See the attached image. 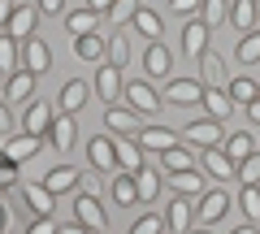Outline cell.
I'll return each instance as SVG.
<instances>
[{"label": "cell", "mask_w": 260, "mask_h": 234, "mask_svg": "<svg viewBox=\"0 0 260 234\" xmlns=\"http://www.w3.org/2000/svg\"><path fill=\"white\" fill-rule=\"evenodd\" d=\"M256 5H260V0H256Z\"/></svg>", "instance_id": "cell-57"}, {"label": "cell", "mask_w": 260, "mask_h": 234, "mask_svg": "<svg viewBox=\"0 0 260 234\" xmlns=\"http://www.w3.org/2000/svg\"><path fill=\"white\" fill-rule=\"evenodd\" d=\"M56 234H91V230H87V225L78 221V225H65V230H56Z\"/></svg>", "instance_id": "cell-51"}, {"label": "cell", "mask_w": 260, "mask_h": 234, "mask_svg": "<svg viewBox=\"0 0 260 234\" xmlns=\"http://www.w3.org/2000/svg\"><path fill=\"white\" fill-rule=\"evenodd\" d=\"M126 61H130V39H126V30H117V35L109 39V65L126 70Z\"/></svg>", "instance_id": "cell-39"}, {"label": "cell", "mask_w": 260, "mask_h": 234, "mask_svg": "<svg viewBox=\"0 0 260 234\" xmlns=\"http://www.w3.org/2000/svg\"><path fill=\"white\" fill-rule=\"evenodd\" d=\"M30 95H35V74H30V70L22 65L18 74H9V78H5V104L13 109V104H26Z\"/></svg>", "instance_id": "cell-12"}, {"label": "cell", "mask_w": 260, "mask_h": 234, "mask_svg": "<svg viewBox=\"0 0 260 234\" xmlns=\"http://www.w3.org/2000/svg\"><path fill=\"white\" fill-rule=\"evenodd\" d=\"M225 91H230V100H234V104H243V109H247V104L260 95V83L243 74V78H230V87H225Z\"/></svg>", "instance_id": "cell-35"}, {"label": "cell", "mask_w": 260, "mask_h": 234, "mask_svg": "<svg viewBox=\"0 0 260 234\" xmlns=\"http://www.w3.org/2000/svg\"><path fill=\"white\" fill-rule=\"evenodd\" d=\"M87 95H91V87H87L83 78H70V83L61 87V100H56V109H61V113H70V117H74V113H78V109H83V104H87Z\"/></svg>", "instance_id": "cell-23"}, {"label": "cell", "mask_w": 260, "mask_h": 234, "mask_svg": "<svg viewBox=\"0 0 260 234\" xmlns=\"http://www.w3.org/2000/svg\"><path fill=\"white\" fill-rule=\"evenodd\" d=\"M18 130V122H13V109L5 104V95H0V135H13Z\"/></svg>", "instance_id": "cell-45"}, {"label": "cell", "mask_w": 260, "mask_h": 234, "mask_svg": "<svg viewBox=\"0 0 260 234\" xmlns=\"http://www.w3.org/2000/svg\"><path fill=\"white\" fill-rule=\"evenodd\" d=\"M5 230H9V208L0 204V234H5Z\"/></svg>", "instance_id": "cell-52"}, {"label": "cell", "mask_w": 260, "mask_h": 234, "mask_svg": "<svg viewBox=\"0 0 260 234\" xmlns=\"http://www.w3.org/2000/svg\"><path fill=\"white\" fill-rule=\"evenodd\" d=\"M0 191H5V187H0Z\"/></svg>", "instance_id": "cell-56"}, {"label": "cell", "mask_w": 260, "mask_h": 234, "mask_svg": "<svg viewBox=\"0 0 260 234\" xmlns=\"http://www.w3.org/2000/svg\"><path fill=\"white\" fill-rule=\"evenodd\" d=\"M165 104H178V109L204 104V83H200V78H174V83L165 87Z\"/></svg>", "instance_id": "cell-3"}, {"label": "cell", "mask_w": 260, "mask_h": 234, "mask_svg": "<svg viewBox=\"0 0 260 234\" xmlns=\"http://www.w3.org/2000/svg\"><path fill=\"white\" fill-rule=\"evenodd\" d=\"M35 26H39V9H30V5H18L9 18V35L18 39V44H26V39H35Z\"/></svg>", "instance_id": "cell-17"}, {"label": "cell", "mask_w": 260, "mask_h": 234, "mask_svg": "<svg viewBox=\"0 0 260 234\" xmlns=\"http://www.w3.org/2000/svg\"><path fill=\"white\" fill-rule=\"evenodd\" d=\"M191 148H217L221 143V122H213V117H195V122H186V135H182Z\"/></svg>", "instance_id": "cell-4"}, {"label": "cell", "mask_w": 260, "mask_h": 234, "mask_svg": "<svg viewBox=\"0 0 260 234\" xmlns=\"http://www.w3.org/2000/svg\"><path fill=\"white\" fill-rule=\"evenodd\" d=\"M121 91H126V83H121V70L104 61V65L95 70V95H100L104 104H117V95H121Z\"/></svg>", "instance_id": "cell-10"}, {"label": "cell", "mask_w": 260, "mask_h": 234, "mask_svg": "<svg viewBox=\"0 0 260 234\" xmlns=\"http://www.w3.org/2000/svg\"><path fill=\"white\" fill-rule=\"evenodd\" d=\"M200 18H204L208 26H221V22H230V0H204V5H200Z\"/></svg>", "instance_id": "cell-38"}, {"label": "cell", "mask_w": 260, "mask_h": 234, "mask_svg": "<svg viewBox=\"0 0 260 234\" xmlns=\"http://www.w3.org/2000/svg\"><path fill=\"white\" fill-rule=\"evenodd\" d=\"M239 208L247 213V221H260V187H243V195H239Z\"/></svg>", "instance_id": "cell-43"}, {"label": "cell", "mask_w": 260, "mask_h": 234, "mask_svg": "<svg viewBox=\"0 0 260 234\" xmlns=\"http://www.w3.org/2000/svg\"><path fill=\"white\" fill-rule=\"evenodd\" d=\"M13 9H18L13 0H0V30H9V18H13Z\"/></svg>", "instance_id": "cell-47"}, {"label": "cell", "mask_w": 260, "mask_h": 234, "mask_svg": "<svg viewBox=\"0 0 260 234\" xmlns=\"http://www.w3.org/2000/svg\"><path fill=\"white\" fill-rule=\"evenodd\" d=\"M130 26L139 30V35H143V39H148V44H156V39H160V35H165V18H160V13H156V9H148V5H143V9H139V13H135V22H130Z\"/></svg>", "instance_id": "cell-28"}, {"label": "cell", "mask_w": 260, "mask_h": 234, "mask_svg": "<svg viewBox=\"0 0 260 234\" xmlns=\"http://www.w3.org/2000/svg\"><path fill=\"white\" fill-rule=\"evenodd\" d=\"M74 56H78V61H91V65H100L104 56H109V39H100V35H83V39H74Z\"/></svg>", "instance_id": "cell-31"}, {"label": "cell", "mask_w": 260, "mask_h": 234, "mask_svg": "<svg viewBox=\"0 0 260 234\" xmlns=\"http://www.w3.org/2000/svg\"><path fill=\"white\" fill-rule=\"evenodd\" d=\"M143 70H148V78H169V70H174V52H169L165 44H148V52H143Z\"/></svg>", "instance_id": "cell-16"}, {"label": "cell", "mask_w": 260, "mask_h": 234, "mask_svg": "<svg viewBox=\"0 0 260 234\" xmlns=\"http://www.w3.org/2000/svg\"><path fill=\"white\" fill-rule=\"evenodd\" d=\"M251 152H256V139H251L247 130H239V135H230V139H225V156H230L234 165H239V160H247Z\"/></svg>", "instance_id": "cell-36"}, {"label": "cell", "mask_w": 260, "mask_h": 234, "mask_svg": "<svg viewBox=\"0 0 260 234\" xmlns=\"http://www.w3.org/2000/svg\"><path fill=\"white\" fill-rule=\"evenodd\" d=\"M204 113L213 117V122H225V117L234 113L230 91H225V87H204Z\"/></svg>", "instance_id": "cell-24"}, {"label": "cell", "mask_w": 260, "mask_h": 234, "mask_svg": "<svg viewBox=\"0 0 260 234\" xmlns=\"http://www.w3.org/2000/svg\"><path fill=\"white\" fill-rule=\"evenodd\" d=\"M35 9H39V13H61V9H65V0H39Z\"/></svg>", "instance_id": "cell-48"}, {"label": "cell", "mask_w": 260, "mask_h": 234, "mask_svg": "<svg viewBox=\"0 0 260 234\" xmlns=\"http://www.w3.org/2000/svg\"><path fill=\"white\" fill-rule=\"evenodd\" d=\"M139 113L135 109H117V104H109V113H104V130L109 135H139Z\"/></svg>", "instance_id": "cell-15"}, {"label": "cell", "mask_w": 260, "mask_h": 234, "mask_svg": "<svg viewBox=\"0 0 260 234\" xmlns=\"http://www.w3.org/2000/svg\"><path fill=\"white\" fill-rule=\"evenodd\" d=\"M87 9H95V13H100V18H104V13L113 9V0H87Z\"/></svg>", "instance_id": "cell-49"}, {"label": "cell", "mask_w": 260, "mask_h": 234, "mask_svg": "<svg viewBox=\"0 0 260 234\" xmlns=\"http://www.w3.org/2000/svg\"><path fill=\"white\" fill-rule=\"evenodd\" d=\"M225 213H230V195H225L221 187H213V191H204V195H200V208H195V225H208V230H213V225L221 221Z\"/></svg>", "instance_id": "cell-1"}, {"label": "cell", "mask_w": 260, "mask_h": 234, "mask_svg": "<svg viewBox=\"0 0 260 234\" xmlns=\"http://www.w3.org/2000/svg\"><path fill=\"white\" fill-rule=\"evenodd\" d=\"M160 165H165L169 174H182V169H195V156H191V143H178V148L160 152Z\"/></svg>", "instance_id": "cell-34"}, {"label": "cell", "mask_w": 260, "mask_h": 234, "mask_svg": "<svg viewBox=\"0 0 260 234\" xmlns=\"http://www.w3.org/2000/svg\"><path fill=\"white\" fill-rule=\"evenodd\" d=\"M243 113H247L251 122H256V126H260V95H256V100H251V104H247V109H243Z\"/></svg>", "instance_id": "cell-50"}, {"label": "cell", "mask_w": 260, "mask_h": 234, "mask_svg": "<svg viewBox=\"0 0 260 234\" xmlns=\"http://www.w3.org/2000/svg\"><path fill=\"white\" fill-rule=\"evenodd\" d=\"M52 104H44V100H30V109H26V117L18 122V130H26V135H39V139H48V130H52Z\"/></svg>", "instance_id": "cell-8"}, {"label": "cell", "mask_w": 260, "mask_h": 234, "mask_svg": "<svg viewBox=\"0 0 260 234\" xmlns=\"http://www.w3.org/2000/svg\"><path fill=\"white\" fill-rule=\"evenodd\" d=\"M121 95L130 100V109L139 113V117H156V113H160V95L152 91V83H126Z\"/></svg>", "instance_id": "cell-5"}, {"label": "cell", "mask_w": 260, "mask_h": 234, "mask_svg": "<svg viewBox=\"0 0 260 234\" xmlns=\"http://www.w3.org/2000/svg\"><path fill=\"white\" fill-rule=\"evenodd\" d=\"M139 9H143V0H113V9L104 13V18H109L113 26L121 30V26H126V22H135V13H139Z\"/></svg>", "instance_id": "cell-37"}, {"label": "cell", "mask_w": 260, "mask_h": 234, "mask_svg": "<svg viewBox=\"0 0 260 234\" xmlns=\"http://www.w3.org/2000/svg\"><path fill=\"white\" fill-rule=\"evenodd\" d=\"M87 152H91V165L95 169H117V139H109V135H95L91 143H87Z\"/></svg>", "instance_id": "cell-21"}, {"label": "cell", "mask_w": 260, "mask_h": 234, "mask_svg": "<svg viewBox=\"0 0 260 234\" xmlns=\"http://www.w3.org/2000/svg\"><path fill=\"white\" fill-rule=\"evenodd\" d=\"M109 195H113V204L117 208H130V204H139V187H135V174H113V182H109Z\"/></svg>", "instance_id": "cell-22"}, {"label": "cell", "mask_w": 260, "mask_h": 234, "mask_svg": "<svg viewBox=\"0 0 260 234\" xmlns=\"http://www.w3.org/2000/svg\"><path fill=\"white\" fill-rule=\"evenodd\" d=\"M74 221H83L87 230H104L109 217H104V204L91 195V191H78V195H74Z\"/></svg>", "instance_id": "cell-6"}, {"label": "cell", "mask_w": 260, "mask_h": 234, "mask_svg": "<svg viewBox=\"0 0 260 234\" xmlns=\"http://www.w3.org/2000/svg\"><path fill=\"white\" fill-rule=\"evenodd\" d=\"M130 234H165V217L160 213H143L139 221L130 225Z\"/></svg>", "instance_id": "cell-42"}, {"label": "cell", "mask_w": 260, "mask_h": 234, "mask_svg": "<svg viewBox=\"0 0 260 234\" xmlns=\"http://www.w3.org/2000/svg\"><path fill=\"white\" fill-rule=\"evenodd\" d=\"M0 95H5V74H0Z\"/></svg>", "instance_id": "cell-55"}, {"label": "cell", "mask_w": 260, "mask_h": 234, "mask_svg": "<svg viewBox=\"0 0 260 234\" xmlns=\"http://www.w3.org/2000/svg\"><path fill=\"white\" fill-rule=\"evenodd\" d=\"M39 148H44V139H39V135H26V130H13V135H9V143H5V152H9L18 165H22V160H30Z\"/></svg>", "instance_id": "cell-25"}, {"label": "cell", "mask_w": 260, "mask_h": 234, "mask_svg": "<svg viewBox=\"0 0 260 234\" xmlns=\"http://www.w3.org/2000/svg\"><path fill=\"white\" fill-rule=\"evenodd\" d=\"M243 61V65H256L260 61V30H251V35H243L239 39V52H234Z\"/></svg>", "instance_id": "cell-40"}, {"label": "cell", "mask_w": 260, "mask_h": 234, "mask_svg": "<svg viewBox=\"0 0 260 234\" xmlns=\"http://www.w3.org/2000/svg\"><path fill=\"white\" fill-rule=\"evenodd\" d=\"M186 234H213V230H208V225H191Z\"/></svg>", "instance_id": "cell-53"}, {"label": "cell", "mask_w": 260, "mask_h": 234, "mask_svg": "<svg viewBox=\"0 0 260 234\" xmlns=\"http://www.w3.org/2000/svg\"><path fill=\"white\" fill-rule=\"evenodd\" d=\"M230 22L243 30V35L260 30V5L256 0H230Z\"/></svg>", "instance_id": "cell-20"}, {"label": "cell", "mask_w": 260, "mask_h": 234, "mask_svg": "<svg viewBox=\"0 0 260 234\" xmlns=\"http://www.w3.org/2000/svg\"><path fill=\"white\" fill-rule=\"evenodd\" d=\"M48 139H52L56 152H70V148H74V139H78L74 117H70V113H56V122H52V130H48Z\"/></svg>", "instance_id": "cell-27"}, {"label": "cell", "mask_w": 260, "mask_h": 234, "mask_svg": "<svg viewBox=\"0 0 260 234\" xmlns=\"http://www.w3.org/2000/svg\"><path fill=\"white\" fill-rule=\"evenodd\" d=\"M135 139H139V148H143V152H156V156H160V152H169V148H178V143H182V139H178L174 130H169V126H156V122H152V126H143V130L135 135Z\"/></svg>", "instance_id": "cell-9"}, {"label": "cell", "mask_w": 260, "mask_h": 234, "mask_svg": "<svg viewBox=\"0 0 260 234\" xmlns=\"http://www.w3.org/2000/svg\"><path fill=\"white\" fill-rule=\"evenodd\" d=\"M26 234H56V225H52V217H35Z\"/></svg>", "instance_id": "cell-46"}, {"label": "cell", "mask_w": 260, "mask_h": 234, "mask_svg": "<svg viewBox=\"0 0 260 234\" xmlns=\"http://www.w3.org/2000/svg\"><path fill=\"white\" fill-rule=\"evenodd\" d=\"M22 65L30 70V74H48V70H52V48L44 44V39H26V44H22Z\"/></svg>", "instance_id": "cell-13"}, {"label": "cell", "mask_w": 260, "mask_h": 234, "mask_svg": "<svg viewBox=\"0 0 260 234\" xmlns=\"http://www.w3.org/2000/svg\"><path fill=\"white\" fill-rule=\"evenodd\" d=\"M200 165H204V174H208V178H217V182L239 178V165H234V160L225 156V148H221V143H217V148H204V152H200Z\"/></svg>", "instance_id": "cell-2"}, {"label": "cell", "mask_w": 260, "mask_h": 234, "mask_svg": "<svg viewBox=\"0 0 260 234\" xmlns=\"http://www.w3.org/2000/svg\"><path fill=\"white\" fill-rule=\"evenodd\" d=\"M95 26H100V13H95V9H78V13H70V18H65V30H70L74 39L95 35Z\"/></svg>", "instance_id": "cell-33"}, {"label": "cell", "mask_w": 260, "mask_h": 234, "mask_svg": "<svg viewBox=\"0 0 260 234\" xmlns=\"http://www.w3.org/2000/svg\"><path fill=\"white\" fill-rule=\"evenodd\" d=\"M230 234H256V225H239V230H230Z\"/></svg>", "instance_id": "cell-54"}, {"label": "cell", "mask_w": 260, "mask_h": 234, "mask_svg": "<svg viewBox=\"0 0 260 234\" xmlns=\"http://www.w3.org/2000/svg\"><path fill=\"white\" fill-rule=\"evenodd\" d=\"M143 165H148V152L139 148V139L135 135H117V169L121 174H139Z\"/></svg>", "instance_id": "cell-7"}, {"label": "cell", "mask_w": 260, "mask_h": 234, "mask_svg": "<svg viewBox=\"0 0 260 234\" xmlns=\"http://www.w3.org/2000/svg\"><path fill=\"white\" fill-rule=\"evenodd\" d=\"M200 5H204V0H169V9L182 13V18H200Z\"/></svg>", "instance_id": "cell-44"}, {"label": "cell", "mask_w": 260, "mask_h": 234, "mask_svg": "<svg viewBox=\"0 0 260 234\" xmlns=\"http://www.w3.org/2000/svg\"><path fill=\"white\" fill-rule=\"evenodd\" d=\"M135 187H139V204H156V195L165 191V187H160V174L152 165H143L139 174H135Z\"/></svg>", "instance_id": "cell-32"}, {"label": "cell", "mask_w": 260, "mask_h": 234, "mask_svg": "<svg viewBox=\"0 0 260 234\" xmlns=\"http://www.w3.org/2000/svg\"><path fill=\"white\" fill-rule=\"evenodd\" d=\"M169 187L178 191V195H186V199H195V195H204V174L200 169H182V174H169Z\"/></svg>", "instance_id": "cell-30"}, {"label": "cell", "mask_w": 260, "mask_h": 234, "mask_svg": "<svg viewBox=\"0 0 260 234\" xmlns=\"http://www.w3.org/2000/svg\"><path fill=\"white\" fill-rule=\"evenodd\" d=\"M195 225V213H191V199L186 195H178L174 204L165 208V230H178V234H186Z\"/></svg>", "instance_id": "cell-26"}, {"label": "cell", "mask_w": 260, "mask_h": 234, "mask_svg": "<svg viewBox=\"0 0 260 234\" xmlns=\"http://www.w3.org/2000/svg\"><path fill=\"white\" fill-rule=\"evenodd\" d=\"M39 182H44V187L52 191V195H65V191H74L78 182H83V174H78L74 165H56V169H48V174H44Z\"/></svg>", "instance_id": "cell-18"}, {"label": "cell", "mask_w": 260, "mask_h": 234, "mask_svg": "<svg viewBox=\"0 0 260 234\" xmlns=\"http://www.w3.org/2000/svg\"><path fill=\"white\" fill-rule=\"evenodd\" d=\"M22 199H26V208L35 217H52V208H56V195L44 182H22Z\"/></svg>", "instance_id": "cell-14"}, {"label": "cell", "mask_w": 260, "mask_h": 234, "mask_svg": "<svg viewBox=\"0 0 260 234\" xmlns=\"http://www.w3.org/2000/svg\"><path fill=\"white\" fill-rule=\"evenodd\" d=\"M18 70H22V44L9 30H0V74L9 78V74H18Z\"/></svg>", "instance_id": "cell-29"}, {"label": "cell", "mask_w": 260, "mask_h": 234, "mask_svg": "<svg viewBox=\"0 0 260 234\" xmlns=\"http://www.w3.org/2000/svg\"><path fill=\"white\" fill-rule=\"evenodd\" d=\"M208 22L204 18H186V26H182V52L186 56H204L208 52Z\"/></svg>", "instance_id": "cell-11"}, {"label": "cell", "mask_w": 260, "mask_h": 234, "mask_svg": "<svg viewBox=\"0 0 260 234\" xmlns=\"http://www.w3.org/2000/svg\"><path fill=\"white\" fill-rule=\"evenodd\" d=\"M239 182L243 187H260V148L247 160H239Z\"/></svg>", "instance_id": "cell-41"}, {"label": "cell", "mask_w": 260, "mask_h": 234, "mask_svg": "<svg viewBox=\"0 0 260 234\" xmlns=\"http://www.w3.org/2000/svg\"><path fill=\"white\" fill-rule=\"evenodd\" d=\"M200 83L204 87H230V74H225V61L208 48L204 56H200Z\"/></svg>", "instance_id": "cell-19"}]
</instances>
